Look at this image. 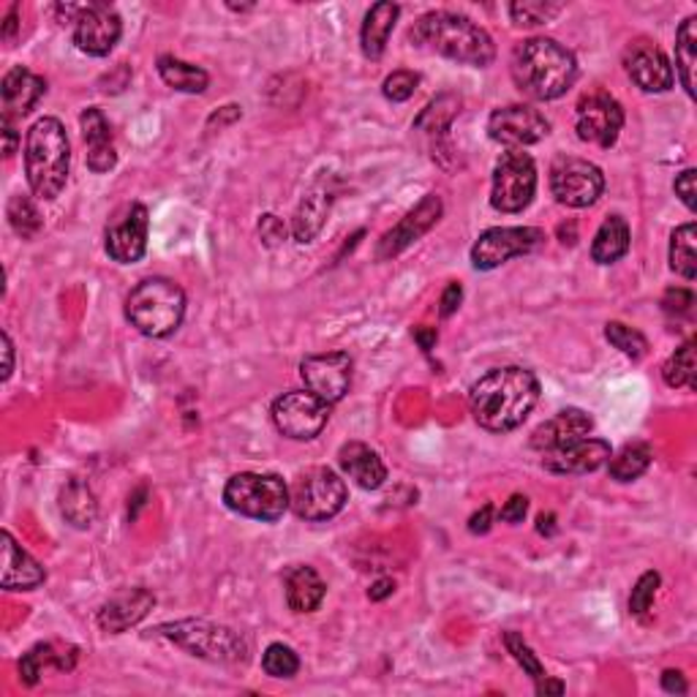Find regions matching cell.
<instances>
[{
	"label": "cell",
	"instance_id": "obj_1",
	"mask_svg": "<svg viewBox=\"0 0 697 697\" xmlns=\"http://www.w3.org/2000/svg\"><path fill=\"white\" fill-rule=\"evenodd\" d=\"M537 400V376L518 365H504V368L487 371L474 382L469 393V409L485 431L510 433L526 422Z\"/></svg>",
	"mask_w": 697,
	"mask_h": 697
},
{
	"label": "cell",
	"instance_id": "obj_2",
	"mask_svg": "<svg viewBox=\"0 0 697 697\" xmlns=\"http://www.w3.org/2000/svg\"><path fill=\"white\" fill-rule=\"evenodd\" d=\"M510 74L523 96L534 101H554L572 87L578 77V61L556 39L534 36L515 46Z\"/></svg>",
	"mask_w": 697,
	"mask_h": 697
},
{
	"label": "cell",
	"instance_id": "obj_3",
	"mask_svg": "<svg viewBox=\"0 0 697 697\" xmlns=\"http://www.w3.org/2000/svg\"><path fill=\"white\" fill-rule=\"evenodd\" d=\"M409 42L420 50H431L436 55L450 57L455 63L485 68L496 57L493 39L474 25L469 17L452 11H428L411 25Z\"/></svg>",
	"mask_w": 697,
	"mask_h": 697
},
{
	"label": "cell",
	"instance_id": "obj_4",
	"mask_svg": "<svg viewBox=\"0 0 697 697\" xmlns=\"http://www.w3.org/2000/svg\"><path fill=\"white\" fill-rule=\"evenodd\" d=\"M72 142L57 118H39L25 139V178L39 200H57L68 183Z\"/></svg>",
	"mask_w": 697,
	"mask_h": 697
},
{
	"label": "cell",
	"instance_id": "obj_5",
	"mask_svg": "<svg viewBox=\"0 0 697 697\" xmlns=\"http://www.w3.org/2000/svg\"><path fill=\"white\" fill-rule=\"evenodd\" d=\"M185 292L170 278H144L126 298V319L144 339H167L183 324Z\"/></svg>",
	"mask_w": 697,
	"mask_h": 697
},
{
	"label": "cell",
	"instance_id": "obj_6",
	"mask_svg": "<svg viewBox=\"0 0 697 697\" xmlns=\"http://www.w3.org/2000/svg\"><path fill=\"white\" fill-rule=\"evenodd\" d=\"M153 635L167 637L174 646L185 648L191 656H200V660L213 662V665H243V662H248V643L235 630L213 624V621H172V624L156 626Z\"/></svg>",
	"mask_w": 697,
	"mask_h": 697
},
{
	"label": "cell",
	"instance_id": "obj_7",
	"mask_svg": "<svg viewBox=\"0 0 697 697\" xmlns=\"http://www.w3.org/2000/svg\"><path fill=\"white\" fill-rule=\"evenodd\" d=\"M224 504L243 518L276 523L289 510V487L278 474L240 472L224 485Z\"/></svg>",
	"mask_w": 697,
	"mask_h": 697
},
{
	"label": "cell",
	"instance_id": "obj_8",
	"mask_svg": "<svg viewBox=\"0 0 697 697\" xmlns=\"http://www.w3.org/2000/svg\"><path fill=\"white\" fill-rule=\"evenodd\" d=\"M346 482L328 467H311L289 487V507L303 521H330L344 510Z\"/></svg>",
	"mask_w": 697,
	"mask_h": 697
},
{
	"label": "cell",
	"instance_id": "obj_9",
	"mask_svg": "<svg viewBox=\"0 0 697 697\" xmlns=\"http://www.w3.org/2000/svg\"><path fill=\"white\" fill-rule=\"evenodd\" d=\"M57 14L66 22H74V44L79 52L93 57H107L120 42L124 20L118 11L107 3L87 6H57Z\"/></svg>",
	"mask_w": 697,
	"mask_h": 697
},
{
	"label": "cell",
	"instance_id": "obj_10",
	"mask_svg": "<svg viewBox=\"0 0 697 697\" xmlns=\"http://www.w3.org/2000/svg\"><path fill=\"white\" fill-rule=\"evenodd\" d=\"M537 194V167L523 150H507L493 167L491 205L498 213H521Z\"/></svg>",
	"mask_w": 697,
	"mask_h": 697
},
{
	"label": "cell",
	"instance_id": "obj_11",
	"mask_svg": "<svg viewBox=\"0 0 697 697\" xmlns=\"http://www.w3.org/2000/svg\"><path fill=\"white\" fill-rule=\"evenodd\" d=\"M330 420V404L317 398L308 390H292L283 393L272 404V422H276L278 433L294 441H311L328 428Z\"/></svg>",
	"mask_w": 697,
	"mask_h": 697
},
{
	"label": "cell",
	"instance_id": "obj_12",
	"mask_svg": "<svg viewBox=\"0 0 697 697\" xmlns=\"http://www.w3.org/2000/svg\"><path fill=\"white\" fill-rule=\"evenodd\" d=\"M543 240V229L534 226H493L472 246V265L474 270H496L504 261L532 254Z\"/></svg>",
	"mask_w": 697,
	"mask_h": 697
},
{
	"label": "cell",
	"instance_id": "obj_13",
	"mask_svg": "<svg viewBox=\"0 0 697 697\" xmlns=\"http://www.w3.org/2000/svg\"><path fill=\"white\" fill-rule=\"evenodd\" d=\"M550 191L565 207H591L605 191V174L583 159H559L550 170Z\"/></svg>",
	"mask_w": 697,
	"mask_h": 697
},
{
	"label": "cell",
	"instance_id": "obj_14",
	"mask_svg": "<svg viewBox=\"0 0 697 697\" xmlns=\"http://www.w3.org/2000/svg\"><path fill=\"white\" fill-rule=\"evenodd\" d=\"M550 133V124L539 109L528 107V104H510V107H498L496 112L487 118V137L496 144H504L510 150L526 148V144L543 142Z\"/></svg>",
	"mask_w": 697,
	"mask_h": 697
},
{
	"label": "cell",
	"instance_id": "obj_15",
	"mask_svg": "<svg viewBox=\"0 0 697 697\" xmlns=\"http://www.w3.org/2000/svg\"><path fill=\"white\" fill-rule=\"evenodd\" d=\"M575 129L583 142L597 144V148H613L624 129V109L610 93L594 90L580 98Z\"/></svg>",
	"mask_w": 697,
	"mask_h": 697
},
{
	"label": "cell",
	"instance_id": "obj_16",
	"mask_svg": "<svg viewBox=\"0 0 697 697\" xmlns=\"http://www.w3.org/2000/svg\"><path fill=\"white\" fill-rule=\"evenodd\" d=\"M352 368L354 363L346 352H324L305 357L300 363V376H303L308 393L333 406L346 398L349 387H352Z\"/></svg>",
	"mask_w": 697,
	"mask_h": 697
},
{
	"label": "cell",
	"instance_id": "obj_17",
	"mask_svg": "<svg viewBox=\"0 0 697 697\" xmlns=\"http://www.w3.org/2000/svg\"><path fill=\"white\" fill-rule=\"evenodd\" d=\"M624 68L632 83L646 93H667L673 87V79H676L665 52L646 39L626 46Z\"/></svg>",
	"mask_w": 697,
	"mask_h": 697
},
{
	"label": "cell",
	"instance_id": "obj_18",
	"mask_svg": "<svg viewBox=\"0 0 697 697\" xmlns=\"http://www.w3.org/2000/svg\"><path fill=\"white\" fill-rule=\"evenodd\" d=\"M148 207L144 205H131L129 213L112 224L104 237V246H107L109 259H115L118 265H137L139 259L148 251Z\"/></svg>",
	"mask_w": 697,
	"mask_h": 697
},
{
	"label": "cell",
	"instance_id": "obj_19",
	"mask_svg": "<svg viewBox=\"0 0 697 697\" xmlns=\"http://www.w3.org/2000/svg\"><path fill=\"white\" fill-rule=\"evenodd\" d=\"M441 211H444V205H441L439 196L428 194L426 200H422L420 205H417L415 211L409 213V216H406L398 226H395V229H390L385 237H382L379 248H376V257L379 259L398 257V254L406 251L411 243H417L422 235H426V232L433 229L436 221L441 218Z\"/></svg>",
	"mask_w": 697,
	"mask_h": 697
},
{
	"label": "cell",
	"instance_id": "obj_20",
	"mask_svg": "<svg viewBox=\"0 0 697 697\" xmlns=\"http://www.w3.org/2000/svg\"><path fill=\"white\" fill-rule=\"evenodd\" d=\"M613 455L605 439H580L575 444L561 447V450L543 452V467L550 474H589L605 467L608 458Z\"/></svg>",
	"mask_w": 697,
	"mask_h": 697
},
{
	"label": "cell",
	"instance_id": "obj_21",
	"mask_svg": "<svg viewBox=\"0 0 697 697\" xmlns=\"http://www.w3.org/2000/svg\"><path fill=\"white\" fill-rule=\"evenodd\" d=\"M153 605L156 597L148 589H124L109 597L98 610V626L109 635H120V632L137 626L153 610Z\"/></svg>",
	"mask_w": 697,
	"mask_h": 697
},
{
	"label": "cell",
	"instance_id": "obj_22",
	"mask_svg": "<svg viewBox=\"0 0 697 697\" xmlns=\"http://www.w3.org/2000/svg\"><path fill=\"white\" fill-rule=\"evenodd\" d=\"M46 93V83L39 74H33L31 68L14 66L3 77L0 85V96H3V118L20 120L25 115H31L36 109V104L42 101Z\"/></svg>",
	"mask_w": 697,
	"mask_h": 697
},
{
	"label": "cell",
	"instance_id": "obj_23",
	"mask_svg": "<svg viewBox=\"0 0 697 697\" xmlns=\"http://www.w3.org/2000/svg\"><path fill=\"white\" fill-rule=\"evenodd\" d=\"M591 428H594V420L583 409H561L532 433V447L539 452L561 450V447L586 439Z\"/></svg>",
	"mask_w": 697,
	"mask_h": 697
},
{
	"label": "cell",
	"instance_id": "obj_24",
	"mask_svg": "<svg viewBox=\"0 0 697 697\" xmlns=\"http://www.w3.org/2000/svg\"><path fill=\"white\" fill-rule=\"evenodd\" d=\"M79 129H83V139L87 144V167L96 174H104L115 170L118 164V150L112 142V126L104 118V112L98 107H87L79 115Z\"/></svg>",
	"mask_w": 697,
	"mask_h": 697
},
{
	"label": "cell",
	"instance_id": "obj_25",
	"mask_svg": "<svg viewBox=\"0 0 697 697\" xmlns=\"http://www.w3.org/2000/svg\"><path fill=\"white\" fill-rule=\"evenodd\" d=\"M339 463L346 478L354 480V485H360L363 491H376V487L385 485V461H382L374 447L363 444V441H346L339 450Z\"/></svg>",
	"mask_w": 697,
	"mask_h": 697
},
{
	"label": "cell",
	"instance_id": "obj_26",
	"mask_svg": "<svg viewBox=\"0 0 697 697\" xmlns=\"http://www.w3.org/2000/svg\"><path fill=\"white\" fill-rule=\"evenodd\" d=\"M0 539H3V578H0V586L6 591L39 589L46 580L44 567L28 550H22L9 532H3Z\"/></svg>",
	"mask_w": 697,
	"mask_h": 697
},
{
	"label": "cell",
	"instance_id": "obj_27",
	"mask_svg": "<svg viewBox=\"0 0 697 697\" xmlns=\"http://www.w3.org/2000/svg\"><path fill=\"white\" fill-rule=\"evenodd\" d=\"M398 17L400 6L390 3V0H382V3L371 6V11L363 20V28H360V46H363V55L368 57V61H382Z\"/></svg>",
	"mask_w": 697,
	"mask_h": 697
},
{
	"label": "cell",
	"instance_id": "obj_28",
	"mask_svg": "<svg viewBox=\"0 0 697 697\" xmlns=\"http://www.w3.org/2000/svg\"><path fill=\"white\" fill-rule=\"evenodd\" d=\"M283 591H287V605L294 613H313L322 605L328 586L319 578V572L308 565H298L283 575Z\"/></svg>",
	"mask_w": 697,
	"mask_h": 697
},
{
	"label": "cell",
	"instance_id": "obj_29",
	"mask_svg": "<svg viewBox=\"0 0 697 697\" xmlns=\"http://www.w3.org/2000/svg\"><path fill=\"white\" fill-rule=\"evenodd\" d=\"M632 243L630 224L624 216H608L602 221V226L597 229L594 240H591V259L597 265H613L621 257H626Z\"/></svg>",
	"mask_w": 697,
	"mask_h": 697
},
{
	"label": "cell",
	"instance_id": "obj_30",
	"mask_svg": "<svg viewBox=\"0 0 697 697\" xmlns=\"http://www.w3.org/2000/svg\"><path fill=\"white\" fill-rule=\"evenodd\" d=\"M61 515L74 528H90L98 518V502L85 480L72 478L61 487Z\"/></svg>",
	"mask_w": 697,
	"mask_h": 697
},
{
	"label": "cell",
	"instance_id": "obj_31",
	"mask_svg": "<svg viewBox=\"0 0 697 697\" xmlns=\"http://www.w3.org/2000/svg\"><path fill=\"white\" fill-rule=\"evenodd\" d=\"M330 213V194L322 189H313L308 191L300 202L298 213H294L292 221V235L298 243H313L322 232L324 221H328Z\"/></svg>",
	"mask_w": 697,
	"mask_h": 697
},
{
	"label": "cell",
	"instance_id": "obj_32",
	"mask_svg": "<svg viewBox=\"0 0 697 697\" xmlns=\"http://www.w3.org/2000/svg\"><path fill=\"white\" fill-rule=\"evenodd\" d=\"M159 74L178 93H205L207 85H211V77H207L205 68L180 61L174 55L159 57Z\"/></svg>",
	"mask_w": 697,
	"mask_h": 697
},
{
	"label": "cell",
	"instance_id": "obj_33",
	"mask_svg": "<svg viewBox=\"0 0 697 697\" xmlns=\"http://www.w3.org/2000/svg\"><path fill=\"white\" fill-rule=\"evenodd\" d=\"M676 72L684 90L695 98V74H697V17H687L676 33Z\"/></svg>",
	"mask_w": 697,
	"mask_h": 697
},
{
	"label": "cell",
	"instance_id": "obj_34",
	"mask_svg": "<svg viewBox=\"0 0 697 697\" xmlns=\"http://www.w3.org/2000/svg\"><path fill=\"white\" fill-rule=\"evenodd\" d=\"M652 458L654 452L646 441H632V444H624L615 455L608 458V472L613 480L632 482L646 474V469L652 467Z\"/></svg>",
	"mask_w": 697,
	"mask_h": 697
},
{
	"label": "cell",
	"instance_id": "obj_35",
	"mask_svg": "<svg viewBox=\"0 0 697 697\" xmlns=\"http://www.w3.org/2000/svg\"><path fill=\"white\" fill-rule=\"evenodd\" d=\"M697 226L695 221L678 226L671 235V270L678 272L687 281H695L697 276Z\"/></svg>",
	"mask_w": 697,
	"mask_h": 697
},
{
	"label": "cell",
	"instance_id": "obj_36",
	"mask_svg": "<svg viewBox=\"0 0 697 697\" xmlns=\"http://www.w3.org/2000/svg\"><path fill=\"white\" fill-rule=\"evenodd\" d=\"M662 379L667 387H697V365H695V341L689 339L687 344L678 346L676 352L667 357V363L662 365Z\"/></svg>",
	"mask_w": 697,
	"mask_h": 697
},
{
	"label": "cell",
	"instance_id": "obj_37",
	"mask_svg": "<svg viewBox=\"0 0 697 697\" xmlns=\"http://www.w3.org/2000/svg\"><path fill=\"white\" fill-rule=\"evenodd\" d=\"M61 667V671H66V667H72V662H66V654H57L55 648L50 646V643H39L36 648H31L28 654H22L20 660V678L22 684H28V687H33V684H39V678H42L44 667Z\"/></svg>",
	"mask_w": 697,
	"mask_h": 697
},
{
	"label": "cell",
	"instance_id": "obj_38",
	"mask_svg": "<svg viewBox=\"0 0 697 697\" xmlns=\"http://www.w3.org/2000/svg\"><path fill=\"white\" fill-rule=\"evenodd\" d=\"M6 216H9L11 229H14L17 235L22 237V240H31V237H36L39 229L44 226L42 213L36 211L33 200H28V196H22V194L11 196L9 207H6Z\"/></svg>",
	"mask_w": 697,
	"mask_h": 697
},
{
	"label": "cell",
	"instance_id": "obj_39",
	"mask_svg": "<svg viewBox=\"0 0 697 697\" xmlns=\"http://www.w3.org/2000/svg\"><path fill=\"white\" fill-rule=\"evenodd\" d=\"M458 112H461V98L441 96L422 109L420 118L415 120V129L428 131V133H441L447 126L452 124V118H455Z\"/></svg>",
	"mask_w": 697,
	"mask_h": 697
},
{
	"label": "cell",
	"instance_id": "obj_40",
	"mask_svg": "<svg viewBox=\"0 0 697 697\" xmlns=\"http://www.w3.org/2000/svg\"><path fill=\"white\" fill-rule=\"evenodd\" d=\"M565 6L561 3H548V0H523V3L510 6V14H513V22L521 28H534V25H545V22L554 20L556 14H561Z\"/></svg>",
	"mask_w": 697,
	"mask_h": 697
},
{
	"label": "cell",
	"instance_id": "obj_41",
	"mask_svg": "<svg viewBox=\"0 0 697 697\" xmlns=\"http://www.w3.org/2000/svg\"><path fill=\"white\" fill-rule=\"evenodd\" d=\"M605 339L619 349L621 354H626L630 360H643L648 354V341L646 335L637 333V330L626 328L621 322H608L605 324Z\"/></svg>",
	"mask_w": 697,
	"mask_h": 697
},
{
	"label": "cell",
	"instance_id": "obj_42",
	"mask_svg": "<svg viewBox=\"0 0 697 697\" xmlns=\"http://www.w3.org/2000/svg\"><path fill=\"white\" fill-rule=\"evenodd\" d=\"M261 667L270 678H294L300 671V656L283 643H270L261 656Z\"/></svg>",
	"mask_w": 697,
	"mask_h": 697
},
{
	"label": "cell",
	"instance_id": "obj_43",
	"mask_svg": "<svg viewBox=\"0 0 697 697\" xmlns=\"http://www.w3.org/2000/svg\"><path fill=\"white\" fill-rule=\"evenodd\" d=\"M504 646H507V652L513 654V660L518 662L526 676H532L534 682L545 678L543 662H539V656L532 652V646H528V643L523 641V635H518V632H513V630L504 632Z\"/></svg>",
	"mask_w": 697,
	"mask_h": 697
},
{
	"label": "cell",
	"instance_id": "obj_44",
	"mask_svg": "<svg viewBox=\"0 0 697 697\" xmlns=\"http://www.w3.org/2000/svg\"><path fill=\"white\" fill-rule=\"evenodd\" d=\"M660 583H662V578H660V572H654V569H648V572H643L641 578H637L635 589H632V594H630L632 615H643L648 608H652Z\"/></svg>",
	"mask_w": 697,
	"mask_h": 697
},
{
	"label": "cell",
	"instance_id": "obj_45",
	"mask_svg": "<svg viewBox=\"0 0 697 697\" xmlns=\"http://www.w3.org/2000/svg\"><path fill=\"white\" fill-rule=\"evenodd\" d=\"M417 85H420V74L400 68V72H393L390 77L385 79V85H382V93H385L387 101L400 104V101H409V98L415 96Z\"/></svg>",
	"mask_w": 697,
	"mask_h": 697
},
{
	"label": "cell",
	"instance_id": "obj_46",
	"mask_svg": "<svg viewBox=\"0 0 697 697\" xmlns=\"http://www.w3.org/2000/svg\"><path fill=\"white\" fill-rule=\"evenodd\" d=\"M695 180H697V172H695V170H684V172L676 178V183H673V189H676V196L684 202V207H687L689 213L697 211V189H695Z\"/></svg>",
	"mask_w": 697,
	"mask_h": 697
},
{
	"label": "cell",
	"instance_id": "obj_47",
	"mask_svg": "<svg viewBox=\"0 0 697 697\" xmlns=\"http://www.w3.org/2000/svg\"><path fill=\"white\" fill-rule=\"evenodd\" d=\"M259 237L265 240V246H278V243L287 240V226H283V221L278 216H261L259 221Z\"/></svg>",
	"mask_w": 697,
	"mask_h": 697
},
{
	"label": "cell",
	"instance_id": "obj_48",
	"mask_svg": "<svg viewBox=\"0 0 697 697\" xmlns=\"http://www.w3.org/2000/svg\"><path fill=\"white\" fill-rule=\"evenodd\" d=\"M461 300H463V287L458 281H452L450 287L444 289V294H441V300H439V313L441 317H452V313L458 311V308H461Z\"/></svg>",
	"mask_w": 697,
	"mask_h": 697
},
{
	"label": "cell",
	"instance_id": "obj_49",
	"mask_svg": "<svg viewBox=\"0 0 697 697\" xmlns=\"http://www.w3.org/2000/svg\"><path fill=\"white\" fill-rule=\"evenodd\" d=\"M526 513H528V498L521 496V493H515V496H510V502L502 507V521L504 523H523Z\"/></svg>",
	"mask_w": 697,
	"mask_h": 697
},
{
	"label": "cell",
	"instance_id": "obj_50",
	"mask_svg": "<svg viewBox=\"0 0 697 697\" xmlns=\"http://www.w3.org/2000/svg\"><path fill=\"white\" fill-rule=\"evenodd\" d=\"M491 523H493V507H491V504H485V507H482L480 513H474L472 518H469V532H472V534H487V532H491Z\"/></svg>",
	"mask_w": 697,
	"mask_h": 697
},
{
	"label": "cell",
	"instance_id": "obj_51",
	"mask_svg": "<svg viewBox=\"0 0 697 697\" xmlns=\"http://www.w3.org/2000/svg\"><path fill=\"white\" fill-rule=\"evenodd\" d=\"M662 689L671 695H687V682H684L682 671H665L662 673Z\"/></svg>",
	"mask_w": 697,
	"mask_h": 697
},
{
	"label": "cell",
	"instance_id": "obj_52",
	"mask_svg": "<svg viewBox=\"0 0 697 697\" xmlns=\"http://www.w3.org/2000/svg\"><path fill=\"white\" fill-rule=\"evenodd\" d=\"M17 144H20V133L14 129V120L3 118V156L11 159L17 153Z\"/></svg>",
	"mask_w": 697,
	"mask_h": 697
},
{
	"label": "cell",
	"instance_id": "obj_53",
	"mask_svg": "<svg viewBox=\"0 0 697 697\" xmlns=\"http://www.w3.org/2000/svg\"><path fill=\"white\" fill-rule=\"evenodd\" d=\"M237 118H240V107H235V104H229V107H224V109H221V112L211 115V120H207V126H216V124H218V129H221V126H226V124H235Z\"/></svg>",
	"mask_w": 697,
	"mask_h": 697
},
{
	"label": "cell",
	"instance_id": "obj_54",
	"mask_svg": "<svg viewBox=\"0 0 697 697\" xmlns=\"http://www.w3.org/2000/svg\"><path fill=\"white\" fill-rule=\"evenodd\" d=\"M0 339H3V357H6V363H3V382H9L11 374H14V346H11L9 333H3V335H0Z\"/></svg>",
	"mask_w": 697,
	"mask_h": 697
},
{
	"label": "cell",
	"instance_id": "obj_55",
	"mask_svg": "<svg viewBox=\"0 0 697 697\" xmlns=\"http://www.w3.org/2000/svg\"><path fill=\"white\" fill-rule=\"evenodd\" d=\"M393 591H395V583H393L390 578H385V580H376L374 589L368 591V597H371V600H374V602H379V600H385V597H390Z\"/></svg>",
	"mask_w": 697,
	"mask_h": 697
},
{
	"label": "cell",
	"instance_id": "obj_56",
	"mask_svg": "<svg viewBox=\"0 0 697 697\" xmlns=\"http://www.w3.org/2000/svg\"><path fill=\"white\" fill-rule=\"evenodd\" d=\"M436 339H439V335H436L433 328H417V330H415V341H417V344H420L422 349H426V352H431L433 344H436Z\"/></svg>",
	"mask_w": 697,
	"mask_h": 697
},
{
	"label": "cell",
	"instance_id": "obj_57",
	"mask_svg": "<svg viewBox=\"0 0 697 697\" xmlns=\"http://www.w3.org/2000/svg\"><path fill=\"white\" fill-rule=\"evenodd\" d=\"M537 695H565V684L550 682V678L545 676L537 682Z\"/></svg>",
	"mask_w": 697,
	"mask_h": 697
},
{
	"label": "cell",
	"instance_id": "obj_58",
	"mask_svg": "<svg viewBox=\"0 0 697 697\" xmlns=\"http://www.w3.org/2000/svg\"><path fill=\"white\" fill-rule=\"evenodd\" d=\"M17 11H20V6H11L9 14H6V22H3V39L6 42H11L17 33Z\"/></svg>",
	"mask_w": 697,
	"mask_h": 697
},
{
	"label": "cell",
	"instance_id": "obj_59",
	"mask_svg": "<svg viewBox=\"0 0 697 697\" xmlns=\"http://www.w3.org/2000/svg\"><path fill=\"white\" fill-rule=\"evenodd\" d=\"M539 534H550L554 532V515H539Z\"/></svg>",
	"mask_w": 697,
	"mask_h": 697
}]
</instances>
